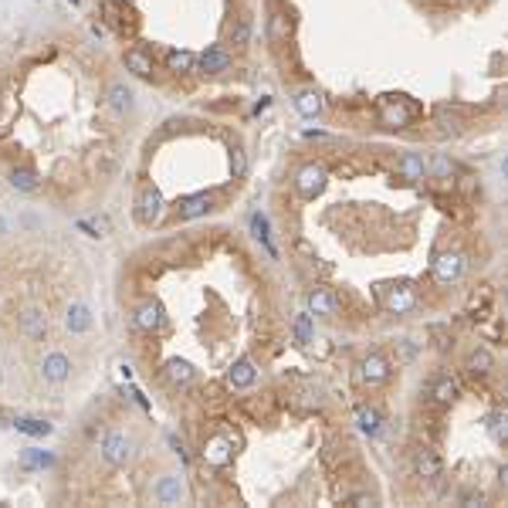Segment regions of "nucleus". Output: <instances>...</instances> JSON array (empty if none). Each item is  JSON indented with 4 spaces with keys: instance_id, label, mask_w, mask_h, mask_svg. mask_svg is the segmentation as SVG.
<instances>
[{
    "instance_id": "1",
    "label": "nucleus",
    "mask_w": 508,
    "mask_h": 508,
    "mask_svg": "<svg viewBox=\"0 0 508 508\" xmlns=\"http://www.w3.org/2000/svg\"><path fill=\"white\" fill-rule=\"evenodd\" d=\"M136 217L143 221V224H156L159 217H163V193L146 183L143 190H139V197H136Z\"/></svg>"
},
{
    "instance_id": "2",
    "label": "nucleus",
    "mask_w": 508,
    "mask_h": 508,
    "mask_svg": "<svg viewBox=\"0 0 508 508\" xmlns=\"http://www.w3.org/2000/svg\"><path fill=\"white\" fill-rule=\"evenodd\" d=\"M132 454V440H129L126 434L112 431L105 440H102V461L109 464V468H122Z\"/></svg>"
},
{
    "instance_id": "3",
    "label": "nucleus",
    "mask_w": 508,
    "mask_h": 508,
    "mask_svg": "<svg viewBox=\"0 0 508 508\" xmlns=\"http://www.w3.org/2000/svg\"><path fill=\"white\" fill-rule=\"evenodd\" d=\"M359 380L366 386H383L390 380V359L380 353H370L363 363H359Z\"/></svg>"
},
{
    "instance_id": "4",
    "label": "nucleus",
    "mask_w": 508,
    "mask_h": 508,
    "mask_svg": "<svg viewBox=\"0 0 508 508\" xmlns=\"http://www.w3.org/2000/svg\"><path fill=\"white\" fill-rule=\"evenodd\" d=\"M326 170H322V166H315V163H308V166H302V170H299V177H295V186H299V193H302V197H308V200H312V197H319V193H322V190H326Z\"/></svg>"
},
{
    "instance_id": "5",
    "label": "nucleus",
    "mask_w": 508,
    "mask_h": 508,
    "mask_svg": "<svg viewBox=\"0 0 508 508\" xmlns=\"http://www.w3.org/2000/svg\"><path fill=\"white\" fill-rule=\"evenodd\" d=\"M21 332H24V339H31V342H41L48 335V315L41 308H24L21 312Z\"/></svg>"
},
{
    "instance_id": "6",
    "label": "nucleus",
    "mask_w": 508,
    "mask_h": 508,
    "mask_svg": "<svg viewBox=\"0 0 508 508\" xmlns=\"http://www.w3.org/2000/svg\"><path fill=\"white\" fill-rule=\"evenodd\" d=\"M434 275H437V281H444V285H451V281H457L461 275H464V257L454 251L440 254L437 261H434Z\"/></svg>"
},
{
    "instance_id": "7",
    "label": "nucleus",
    "mask_w": 508,
    "mask_h": 508,
    "mask_svg": "<svg viewBox=\"0 0 508 508\" xmlns=\"http://www.w3.org/2000/svg\"><path fill=\"white\" fill-rule=\"evenodd\" d=\"M41 376L48 383H65L72 376V363H68V356L65 353H48L45 356V363H41Z\"/></svg>"
},
{
    "instance_id": "8",
    "label": "nucleus",
    "mask_w": 508,
    "mask_h": 508,
    "mask_svg": "<svg viewBox=\"0 0 508 508\" xmlns=\"http://www.w3.org/2000/svg\"><path fill=\"white\" fill-rule=\"evenodd\" d=\"M197 65H200V72H207V75H221V72L230 68V51L221 48V45H214V48H207L200 58H197Z\"/></svg>"
},
{
    "instance_id": "9",
    "label": "nucleus",
    "mask_w": 508,
    "mask_h": 508,
    "mask_svg": "<svg viewBox=\"0 0 508 508\" xmlns=\"http://www.w3.org/2000/svg\"><path fill=\"white\" fill-rule=\"evenodd\" d=\"M65 329L72 332V335H81V332L92 329V312H88V305H81V302L68 305V312H65Z\"/></svg>"
},
{
    "instance_id": "10",
    "label": "nucleus",
    "mask_w": 508,
    "mask_h": 508,
    "mask_svg": "<svg viewBox=\"0 0 508 508\" xmlns=\"http://www.w3.org/2000/svg\"><path fill=\"white\" fill-rule=\"evenodd\" d=\"M254 380H257V366H254L251 359H237L228 370V383L234 390H248Z\"/></svg>"
},
{
    "instance_id": "11",
    "label": "nucleus",
    "mask_w": 508,
    "mask_h": 508,
    "mask_svg": "<svg viewBox=\"0 0 508 508\" xmlns=\"http://www.w3.org/2000/svg\"><path fill=\"white\" fill-rule=\"evenodd\" d=\"M230 451H234V444H230L228 437H214V440L203 444V461L214 464V468H224L230 461Z\"/></svg>"
},
{
    "instance_id": "12",
    "label": "nucleus",
    "mask_w": 508,
    "mask_h": 508,
    "mask_svg": "<svg viewBox=\"0 0 508 508\" xmlns=\"http://www.w3.org/2000/svg\"><path fill=\"white\" fill-rule=\"evenodd\" d=\"M440 457H437V451H431V447H420L417 454H413V471H417V478H437L440 475Z\"/></svg>"
},
{
    "instance_id": "13",
    "label": "nucleus",
    "mask_w": 508,
    "mask_h": 508,
    "mask_svg": "<svg viewBox=\"0 0 508 508\" xmlns=\"http://www.w3.org/2000/svg\"><path fill=\"white\" fill-rule=\"evenodd\" d=\"M413 305H417V292H413L410 285H397V288L386 292V308L397 312V315H400V312H410Z\"/></svg>"
},
{
    "instance_id": "14",
    "label": "nucleus",
    "mask_w": 508,
    "mask_h": 508,
    "mask_svg": "<svg viewBox=\"0 0 508 508\" xmlns=\"http://www.w3.org/2000/svg\"><path fill=\"white\" fill-rule=\"evenodd\" d=\"M136 326L143 332H156L159 326H163V308H159V302H143L139 308H136Z\"/></svg>"
},
{
    "instance_id": "15",
    "label": "nucleus",
    "mask_w": 508,
    "mask_h": 508,
    "mask_svg": "<svg viewBox=\"0 0 508 508\" xmlns=\"http://www.w3.org/2000/svg\"><path fill=\"white\" fill-rule=\"evenodd\" d=\"M308 308H312L315 315H326V319H329V315L339 312V299L332 295L329 288H315V292L308 295Z\"/></svg>"
},
{
    "instance_id": "16",
    "label": "nucleus",
    "mask_w": 508,
    "mask_h": 508,
    "mask_svg": "<svg viewBox=\"0 0 508 508\" xmlns=\"http://www.w3.org/2000/svg\"><path fill=\"white\" fill-rule=\"evenodd\" d=\"M197 376V370L186 363V359H180V356H173V359H166V380L173 383V386H186V383Z\"/></svg>"
},
{
    "instance_id": "17",
    "label": "nucleus",
    "mask_w": 508,
    "mask_h": 508,
    "mask_svg": "<svg viewBox=\"0 0 508 508\" xmlns=\"http://www.w3.org/2000/svg\"><path fill=\"white\" fill-rule=\"evenodd\" d=\"M292 27H295L292 14L275 10V14H271V21H268V38H271L275 45H281V41H288V38H292Z\"/></svg>"
},
{
    "instance_id": "18",
    "label": "nucleus",
    "mask_w": 508,
    "mask_h": 508,
    "mask_svg": "<svg viewBox=\"0 0 508 508\" xmlns=\"http://www.w3.org/2000/svg\"><path fill=\"white\" fill-rule=\"evenodd\" d=\"M356 424H359V431H363V434L376 437V434H380V427H383L380 410H376V406H370V404H363L359 410H356Z\"/></svg>"
},
{
    "instance_id": "19",
    "label": "nucleus",
    "mask_w": 508,
    "mask_h": 508,
    "mask_svg": "<svg viewBox=\"0 0 508 508\" xmlns=\"http://www.w3.org/2000/svg\"><path fill=\"white\" fill-rule=\"evenodd\" d=\"M152 498L163 502V505H177L180 498H183V484H180V478H163V482L152 488Z\"/></svg>"
},
{
    "instance_id": "20",
    "label": "nucleus",
    "mask_w": 508,
    "mask_h": 508,
    "mask_svg": "<svg viewBox=\"0 0 508 508\" xmlns=\"http://www.w3.org/2000/svg\"><path fill=\"white\" fill-rule=\"evenodd\" d=\"M126 68L132 72V75L150 78V75H152V58H150V54H146L143 48H129V51H126Z\"/></svg>"
},
{
    "instance_id": "21",
    "label": "nucleus",
    "mask_w": 508,
    "mask_h": 508,
    "mask_svg": "<svg viewBox=\"0 0 508 508\" xmlns=\"http://www.w3.org/2000/svg\"><path fill=\"white\" fill-rule=\"evenodd\" d=\"M207 210H210V193H193V197L180 200V217L183 221H193V217H200Z\"/></svg>"
},
{
    "instance_id": "22",
    "label": "nucleus",
    "mask_w": 508,
    "mask_h": 508,
    "mask_svg": "<svg viewBox=\"0 0 508 508\" xmlns=\"http://www.w3.org/2000/svg\"><path fill=\"white\" fill-rule=\"evenodd\" d=\"M295 109L302 112L305 119H315V116H322V109H326V102L319 92H302L299 99H295Z\"/></svg>"
},
{
    "instance_id": "23",
    "label": "nucleus",
    "mask_w": 508,
    "mask_h": 508,
    "mask_svg": "<svg viewBox=\"0 0 508 508\" xmlns=\"http://www.w3.org/2000/svg\"><path fill=\"white\" fill-rule=\"evenodd\" d=\"M431 397L437 400V404H454L457 400V383L451 380V376H437L434 380V386H431Z\"/></svg>"
},
{
    "instance_id": "24",
    "label": "nucleus",
    "mask_w": 508,
    "mask_h": 508,
    "mask_svg": "<svg viewBox=\"0 0 508 508\" xmlns=\"http://www.w3.org/2000/svg\"><path fill=\"white\" fill-rule=\"evenodd\" d=\"M400 173H404L406 180H424L427 177V163H424L417 152H404V156H400Z\"/></svg>"
},
{
    "instance_id": "25",
    "label": "nucleus",
    "mask_w": 508,
    "mask_h": 508,
    "mask_svg": "<svg viewBox=\"0 0 508 508\" xmlns=\"http://www.w3.org/2000/svg\"><path fill=\"white\" fill-rule=\"evenodd\" d=\"M109 105H112L116 112H126V109H132V92H129L122 81H112V85H109Z\"/></svg>"
},
{
    "instance_id": "26",
    "label": "nucleus",
    "mask_w": 508,
    "mask_h": 508,
    "mask_svg": "<svg viewBox=\"0 0 508 508\" xmlns=\"http://www.w3.org/2000/svg\"><path fill=\"white\" fill-rule=\"evenodd\" d=\"M468 370L475 373V376H488L491 370H495V359L488 349H475V353L468 356Z\"/></svg>"
},
{
    "instance_id": "27",
    "label": "nucleus",
    "mask_w": 508,
    "mask_h": 508,
    "mask_svg": "<svg viewBox=\"0 0 508 508\" xmlns=\"http://www.w3.org/2000/svg\"><path fill=\"white\" fill-rule=\"evenodd\" d=\"M14 427L21 434H31V437H48L51 434V424L48 420H38V417H17Z\"/></svg>"
},
{
    "instance_id": "28",
    "label": "nucleus",
    "mask_w": 508,
    "mask_h": 508,
    "mask_svg": "<svg viewBox=\"0 0 508 508\" xmlns=\"http://www.w3.org/2000/svg\"><path fill=\"white\" fill-rule=\"evenodd\" d=\"M166 65H170V72H193L197 68V58L190 54V51H170L166 54Z\"/></svg>"
},
{
    "instance_id": "29",
    "label": "nucleus",
    "mask_w": 508,
    "mask_h": 508,
    "mask_svg": "<svg viewBox=\"0 0 508 508\" xmlns=\"http://www.w3.org/2000/svg\"><path fill=\"white\" fill-rule=\"evenodd\" d=\"M10 186H14V190H24V193H34L41 183H38V173H34V170H14V173H10Z\"/></svg>"
},
{
    "instance_id": "30",
    "label": "nucleus",
    "mask_w": 508,
    "mask_h": 508,
    "mask_svg": "<svg viewBox=\"0 0 508 508\" xmlns=\"http://www.w3.org/2000/svg\"><path fill=\"white\" fill-rule=\"evenodd\" d=\"M230 45L234 48H248L251 45V17H237V24L230 27Z\"/></svg>"
},
{
    "instance_id": "31",
    "label": "nucleus",
    "mask_w": 508,
    "mask_h": 508,
    "mask_svg": "<svg viewBox=\"0 0 508 508\" xmlns=\"http://www.w3.org/2000/svg\"><path fill=\"white\" fill-rule=\"evenodd\" d=\"M295 342H299V346H308V342H312V315H308V312L295 315Z\"/></svg>"
},
{
    "instance_id": "32",
    "label": "nucleus",
    "mask_w": 508,
    "mask_h": 508,
    "mask_svg": "<svg viewBox=\"0 0 508 508\" xmlns=\"http://www.w3.org/2000/svg\"><path fill=\"white\" fill-rule=\"evenodd\" d=\"M431 170L434 177H440V180H451V173H454V166H451V159L444 156V152H434V159H431Z\"/></svg>"
},
{
    "instance_id": "33",
    "label": "nucleus",
    "mask_w": 508,
    "mask_h": 508,
    "mask_svg": "<svg viewBox=\"0 0 508 508\" xmlns=\"http://www.w3.org/2000/svg\"><path fill=\"white\" fill-rule=\"evenodd\" d=\"M383 119L393 122V126H404L406 119H410V112H406L404 105H383Z\"/></svg>"
},
{
    "instance_id": "34",
    "label": "nucleus",
    "mask_w": 508,
    "mask_h": 508,
    "mask_svg": "<svg viewBox=\"0 0 508 508\" xmlns=\"http://www.w3.org/2000/svg\"><path fill=\"white\" fill-rule=\"evenodd\" d=\"M251 228H254V237H257L264 248H271V237H268V221H264L261 214H254V217H251Z\"/></svg>"
},
{
    "instance_id": "35",
    "label": "nucleus",
    "mask_w": 508,
    "mask_h": 508,
    "mask_svg": "<svg viewBox=\"0 0 508 508\" xmlns=\"http://www.w3.org/2000/svg\"><path fill=\"white\" fill-rule=\"evenodd\" d=\"M51 461H54V457L45 454V451H34V447L24 451V464H27V468H48Z\"/></svg>"
},
{
    "instance_id": "36",
    "label": "nucleus",
    "mask_w": 508,
    "mask_h": 508,
    "mask_svg": "<svg viewBox=\"0 0 508 508\" xmlns=\"http://www.w3.org/2000/svg\"><path fill=\"white\" fill-rule=\"evenodd\" d=\"M230 170H234V177H244V173H248V156H244L241 146L230 152Z\"/></svg>"
},
{
    "instance_id": "37",
    "label": "nucleus",
    "mask_w": 508,
    "mask_h": 508,
    "mask_svg": "<svg viewBox=\"0 0 508 508\" xmlns=\"http://www.w3.org/2000/svg\"><path fill=\"white\" fill-rule=\"evenodd\" d=\"M502 424H505V417H502V413L488 417V431H491V437H495V440H505V427H502Z\"/></svg>"
},
{
    "instance_id": "38",
    "label": "nucleus",
    "mask_w": 508,
    "mask_h": 508,
    "mask_svg": "<svg viewBox=\"0 0 508 508\" xmlns=\"http://www.w3.org/2000/svg\"><path fill=\"white\" fill-rule=\"evenodd\" d=\"M349 505H373V498H370V495H353Z\"/></svg>"
},
{
    "instance_id": "39",
    "label": "nucleus",
    "mask_w": 508,
    "mask_h": 508,
    "mask_svg": "<svg viewBox=\"0 0 508 508\" xmlns=\"http://www.w3.org/2000/svg\"><path fill=\"white\" fill-rule=\"evenodd\" d=\"M7 230H10V224H7V221H3V217H0V237H3V234H7Z\"/></svg>"
},
{
    "instance_id": "40",
    "label": "nucleus",
    "mask_w": 508,
    "mask_h": 508,
    "mask_svg": "<svg viewBox=\"0 0 508 508\" xmlns=\"http://www.w3.org/2000/svg\"><path fill=\"white\" fill-rule=\"evenodd\" d=\"M72 3H78V0H72Z\"/></svg>"
},
{
    "instance_id": "41",
    "label": "nucleus",
    "mask_w": 508,
    "mask_h": 508,
    "mask_svg": "<svg viewBox=\"0 0 508 508\" xmlns=\"http://www.w3.org/2000/svg\"><path fill=\"white\" fill-rule=\"evenodd\" d=\"M126 3H129V0H126Z\"/></svg>"
}]
</instances>
